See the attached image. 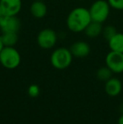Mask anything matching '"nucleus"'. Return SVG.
<instances>
[{
	"instance_id": "18",
	"label": "nucleus",
	"mask_w": 123,
	"mask_h": 124,
	"mask_svg": "<svg viewBox=\"0 0 123 124\" xmlns=\"http://www.w3.org/2000/svg\"><path fill=\"white\" fill-rule=\"evenodd\" d=\"M28 94L32 98L37 97L40 95V87L36 85H31L28 88Z\"/></svg>"
},
{
	"instance_id": "12",
	"label": "nucleus",
	"mask_w": 123,
	"mask_h": 124,
	"mask_svg": "<svg viewBox=\"0 0 123 124\" xmlns=\"http://www.w3.org/2000/svg\"><path fill=\"white\" fill-rule=\"evenodd\" d=\"M108 45L110 51L123 53V33L117 32L108 41Z\"/></svg>"
},
{
	"instance_id": "15",
	"label": "nucleus",
	"mask_w": 123,
	"mask_h": 124,
	"mask_svg": "<svg viewBox=\"0 0 123 124\" xmlns=\"http://www.w3.org/2000/svg\"><path fill=\"white\" fill-rule=\"evenodd\" d=\"M112 74H113L112 71L106 65L105 67L100 68L96 72L97 78L99 80H100V81H104V82H106L108 79H110L112 77Z\"/></svg>"
},
{
	"instance_id": "17",
	"label": "nucleus",
	"mask_w": 123,
	"mask_h": 124,
	"mask_svg": "<svg viewBox=\"0 0 123 124\" xmlns=\"http://www.w3.org/2000/svg\"><path fill=\"white\" fill-rule=\"evenodd\" d=\"M110 8L116 10H123V0H107Z\"/></svg>"
},
{
	"instance_id": "9",
	"label": "nucleus",
	"mask_w": 123,
	"mask_h": 124,
	"mask_svg": "<svg viewBox=\"0 0 123 124\" xmlns=\"http://www.w3.org/2000/svg\"><path fill=\"white\" fill-rule=\"evenodd\" d=\"M123 84L119 78L111 77L110 79L105 82V91L108 95L111 97L117 96L122 91Z\"/></svg>"
},
{
	"instance_id": "10",
	"label": "nucleus",
	"mask_w": 123,
	"mask_h": 124,
	"mask_svg": "<svg viewBox=\"0 0 123 124\" xmlns=\"http://www.w3.org/2000/svg\"><path fill=\"white\" fill-rule=\"evenodd\" d=\"M69 50L73 57L84 58L90 53V46L84 41H78L71 46Z\"/></svg>"
},
{
	"instance_id": "6",
	"label": "nucleus",
	"mask_w": 123,
	"mask_h": 124,
	"mask_svg": "<svg viewBox=\"0 0 123 124\" xmlns=\"http://www.w3.org/2000/svg\"><path fill=\"white\" fill-rule=\"evenodd\" d=\"M105 65L113 74L123 73V53L110 51L105 57Z\"/></svg>"
},
{
	"instance_id": "19",
	"label": "nucleus",
	"mask_w": 123,
	"mask_h": 124,
	"mask_svg": "<svg viewBox=\"0 0 123 124\" xmlns=\"http://www.w3.org/2000/svg\"><path fill=\"white\" fill-rule=\"evenodd\" d=\"M117 124H123V113L120 116V117L118 118V121H117Z\"/></svg>"
},
{
	"instance_id": "22",
	"label": "nucleus",
	"mask_w": 123,
	"mask_h": 124,
	"mask_svg": "<svg viewBox=\"0 0 123 124\" xmlns=\"http://www.w3.org/2000/svg\"><path fill=\"white\" fill-rule=\"evenodd\" d=\"M39 1H45V0H39Z\"/></svg>"
},
{
	"instance_id": "5",
	"label": "nucleus",
	"mask_w": 123,
	"mask_h": 124,
	"mask_svg": "<svg viewBox=\"0 0 123 124\" xmlns=\"http://www.w3.org/2000/svg\"><path fill=\"white\" fill-rule=\"evenodd\" d=\"M37 44L42 49H51L56 45L58 41L57 33L51 29H43L38 33Z\"/></svg>"
},
{
	"instance_id": "13",
	"label": "nucleus",
	"mask_w": 123,
	"mask_h": 124,
	"mask_svg": "<svg viewBox=\"0 0 123 124\" xmlns=\"http://www.w3.org/2000/svg\"><path fill=\"white\" fill-rule=\"evenodd\" d=\"M103 31V26L101 23L95 21H91L89 24V25L84 30L85 35L89 38H96L100 35L102 34Z\"/></svg>"
},
{
	"instance_id": "1",
	"label": "nucleus",
	"mask_w": 123,
	"mask_h": 124,
	"mask_svg": "<svg viewBox=\"0 0 123 124\" xmlns=\"http://www.w3.org/2000/svg\"><path fill=\"white\" fill-rule=\"evenodd\" d=\"M91 21L89 9L84 7H78L69 13L67 18V26L72 32H82Z\"/></svg>"
},
{
	"instance_id": "2",
	"label": "nucleus",
	"mask_w": 123,
	"mask_h": 124,
	"mask_svg": "<svg viewBox=\"0 0 123 124\" xmlns=\"http://www.w3.org/2000/svg\"><path fill=\"white\" fill-rule=\"evenodd\" d=\"M21 62L20 52L14 46H4L0 52V63L7 69H14Z\"/></svg>"
},
{
	"instance_id": "4",
	"label": "nucleus",
	"mask_w": 123,
	"mask_h": 124,
	"mask_svg": "<svg viewBox=\"0 0 123 124\" xmlns=\"http://www.w3.org/2000/svg\"><path fill=\"white\" fill-rule=\"evenodd\" d=\"M92 21L104 23L108 19L110 11V6L108 1L96 0L94 2L89 9Z\"/></svg>"
},
{
	"instance_id": "8",
	"label": "nucleus",
	"mask_w": 123,
	"mask_h": 124,
	"mask_svg": "<svg viewBox=\"0 0 123 124\" xmlns=\"http://www.w3.org/2000/svg\"><path fill=\"white\" fill-rule=\"evenodd\" d=\"M22 8L21 0H0V8L3 15L16 16Z\"/></svg>"
},
{
	"instance_id": "11",
	"label": "nucleus",
	"mask_w": 123,
	"mask_h": 124,
	"mask_svg": "<svg viewBox=\"0 0 123 124\" xmlns=\"http://www.w3.org/2000/svg\"><path fill=\"white\" fill-rule=\"evenodd\" d=\"M30 14L33 17L36 19H42L46 15L47 13V6L44 1L34 0L30 5Z\"/></svg>"
},
{
	"instance_id": "16",
	"label": "nucleus",
	"mask_w": 123,
	"mask_h": 124,
	"mask_svg": "<svg viewBox=\"0 0 123 124\" xmlns=\"http://www.w3.org/2000/svg\"><path fill=\"white\" fill-rule=\"evenodd\" d=\"M118 32L116 30V28L115 27L114 25H106L105 28H103V31H102V34H103L104 37L109 41L110 38H112L114 36H115L116 33Z\"/></svg>"
},
{
	"instance_id": "20",
	"label": "nucleus",
	"mask_w": 123,
	"mask_h": 124,
	"mask_svg": "<svg viewBox=\"0 0 123 124\" xmlns=\"http://www.w3.org/2000/svg\"><path fill=\"white\" fill-rule=\"evenodd\" d=\"M4 47V46H3V42H2V40H1V37H0V52H1V51L3 50V48Z\"/></svg>"
},
{
	"instance_id": "7",
	"label": "nucleus",
	"mask_w": 123,
	"mask_h": 124,
	"mask_svg": "<svg viewBox=\"0 0 123 124\" xmlns=\"http://www.w3.org/2000/svg\"><path fill=\"white\" fill-rule=\"evenodd\" d=\"M21 23L20 20L16 16H7L3 15L0 18V30L2 33L4 32H17L20 31Z\"/></svg>"
},
{
	"instance_id": "3",
	"label": "nucleus",
	"mask_w": 123,
	"mask_h": 124,
	"mask_svg": "<svg viewBox=\"0 0 123 124\" xmlns=\"http://www.w3.org/2000/svg\"><path fill=\"white\" fill-rule=\"evenodd\" d=\"M72 54L70 50L66 47H59L51 55V63L57 69H65L71 65L72 61Z\"/></svg>"
},
{
	"instance_id": "21",
	"label": "nucleus",
	"mask_w": 123,
	"mask_h": 124,
	"mask_svg": "<svg viewBox=\"0 0 123 124\" xmlns=\"http://www.w3.org/2000/svg\"><path fill=\"white\" fill-rule=\"evenodd\" d=\"M3 16V14H2V11H1V8H0V18Z\"/></svg>"
},
{
	"instance_id": "14",
	"label": "nucleus",
	"mask_w": 123,
	"mask_h": 124,
	"mask_svg": "<svg viewBox=\"0 0 123 124\" xmlns=\"http://www.w3.org/2000/svg\"><path fill=\"white\" fill-rule=\"evenodd\" d=\"M4 46H14L18 42L19 36L17 32H4L0 36Z\"/></svg>"
}]
</instances>
